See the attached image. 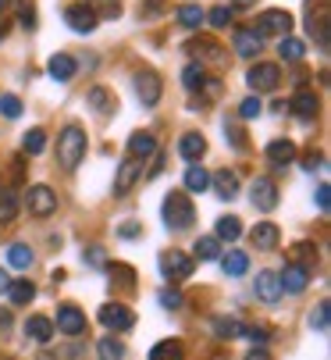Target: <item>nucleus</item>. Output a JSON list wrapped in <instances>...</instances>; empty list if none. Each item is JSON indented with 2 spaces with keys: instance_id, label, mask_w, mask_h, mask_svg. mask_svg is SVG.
Instances as JSON below:
<instances>
[{
  "instance_id": "obj_49",
  "label": "nucleus",
  "mask_w": 331,
  "mask_h": 360,
  "mask_svg": "<svg viewBox=\"0 0 331 360\" xmlns=\"http://www.w3.org/2000/svg\"><path fill=\"white\" fill-rule=\"evenodd\" d=\"M110 275H115V278H125V285L136 278V271H132V268H125V264H110Z\"/></svg>"
},
{
  "instance_id": "obj_44",
  "label": "nucleus",
  "mask_w": 331,
  "mask_h": 360,
  "mask_svg": "<svg viewBox=\"0 0 331 360\" xmlns=\"http://www.w3.org/2000/svg\"><path fill=\"white\" fill-rule=\"evenodd\" d=\"M82 257H86V264H89L93 271H103V268H107V257H103V246H89V250H86Z\"/></svg>"
},
{
  "instance_id": "obj_19",
  "label": "nucleus",
  "mask_w": 331,
  "mask_h": 360,
  "mask_svg": "<svg viewBox=\"0 0 331 360\" xmlns=\"http://www.w3.org/2000/svg\"><path fill=\"white\" fill-rule=\"evenodd\" d=\"M249 239H253L257 250H274V246H278V239H282V232H278V225H274V221H257L253 232H249Z\"/></svg>"
},
{
  "instance_id": "obj_22",
  "label": "nucleus",
  "mask_w": 331,
  "mask_h": 360,
  "mask_svg": "<svg viewBox=\"0 0 331 360\" xmlns=\"http://www.w3.org/2000/svg\"><path fill=\"white\" fill-rule=\"evenodd\" d=\"M150 153H157V139H153V132H132V139H129V158L146 161Z\"/></svg>"
},
{
  "instance_id": "obj_9",
  "label": "nucleus",
  "mask_w": 331,
  "mask_h": 360,
  "mask_svg": "<svg viewBox=\"0 0 331 360\" xmlns=\"http://www.w3.org/2000/svg\"><path fill=\"white\" fill-rule=\"evenodd\" d=\"M249 200H253V207H257V211H274V207H278V186H274V179H267V175L253 179V186H249Z\"/></svg>"
},
{
  "instance_id": "obj_11",
  "label": "nucleus",
  "mask_w": 331,
  "mask_h": 360,
  "mask_svg": "<svg viewBox=\"0 0 331 360\" xmlns=\"http://www.w3.org/2000/svg\"><path fill=\"white\" fill-rule=\"evenodd\" d=\"M143 179V161H136V158H125L122 165H118V175H115V196H125L136 182Z\"/></svg>"
},
{
  "instance_id": "obj_53",
  "label": "nucleus",
  "mask_w": 331,
  "mask_h": 360,
  "mask_svg": "<svg viewBox=\"0 0 331 360\" xmlns=\"http://www.w3.org/2000/svg\"><path fill=\"white\" fill-rule=\"evenodd\" d=\"M303 165H306V172H317V165H324V158H320V153H310Z\"/></svg>"
},
{
  "instance_id": "obj_58",
  "label": "nucleus",
  "mask_w": 331,
  "mask_h": 360,
  "mask_svg": "<svg viewBox=\"0 0 331 360\" xmlns=\"http://www.w3.org/2000/svg\"><path fill=\"white\" fill-rule=\"evenodd\" d=\"M8 11V0H0V15H4Z\"/></svg>"
},
{
  "instance_id": "obj_27",
  "label": "nucleus",
  "mask_w": 331,
  "mask_h": 360,
  "mask_svg": "<svg viewBox=\"0 0 331 360\" xmlns=\"http://www.w3.org/2000/svg\"><path fill=\"white\" fill-rule=\"evenodd\" d=\"M186 356V346L179 339H164L150 349V360H182Z\"/></svg>"
},
{
  "instance_id": "obj_12",
  "label": "nucleus",
  "mask_w": 331,
  "mask_h": 360,
  "mask_svg": "<svg viewBox=\"0 0 331 360\" xmlns=\"http://www.w3.org/2000/svg\"><path fill=\"white\" fill-rule=\"evenodd\" d=\"M65 22L75 29V32H93L96 25H100V18H96V11L86 4V0H82V4H72L68 11H65Z\"/></svg>"
},
{
  "instance_id": "obj_14",
  "label": "nucleus",
  "mask_w": 331,
  "mask_h": 360,
  "mask_svg": "<svg viewBox=\"0 0 331 360\" xmlns=\"http://www.w3.org/2000/svg\"><path fill=\"white\" fill-rule=\"evenodd\" d=\"M278 285H282V292H289V296H299V292L310 285V271H306L303 264H289V268L278 275Z\"/></svg>"
},
{
  "instance_id": "obj_15",
  "label": "nucleus",
  "mask_w": 331,
  "mask_h": 360,
  "mask_svg": "<svg viewBox=\"0 0 331 360\" xmlns=\"http://www.w3.org/2000/svg\"><path fill=\"white\" fill-rule=\"evenodd\" d=\"M264 153H267V161H271L274 168H285V165H292V161H296V153H299V150H296V143H292V139H271Z\"/></svg>"
},
{
  "instance_id": "obj_13",
  "label": "nucleus",
  "mask_w": 331,
  "mask_h": 360,
  "mask_svg": "<svg viewBox=\"0 0 331 360\" xmlns=\"http://www.w3.org/2000/svg\"><path fill=\"white\" fill-rule=\"evenodd\" d=\"M232 46H235V54H239V58H257L260 50H264V39H260L253 29L239 25V29L232 32Z\"/></svg>"
},
{
  "instance_id": "obj_39",
  "label": "nucleus",
  "mask_w": 331,
  "mask_h": 360,
  "mask_svg": "<svg viewBox=\"0 0 331 360\" xmlns=\"http://www.w3.org/2000/svg\"><path fill=\"white\" fill-rule=\"evenodd\" d=\"M89 8L96 11V18H118V15H122L118 0H89Z\"/></svg>"
},
{
  "instance_id": "obj_8",
  "label": "nucleus",
  "mask_w": 331,
  "mask_h": 360,
  "mask_svg": "<svg viewBox=\"0 0 331 360\" xmlns=\"http://www.w3.org/2000/svg\"><path fill=\"white\" fill-rule=\"evenodd\" d=\"M25 203H29V214H36V218H50L58 211V196H53L50 186H29Z\"/></svg>"
},
{
  "instance_id": "obj_6",
  "label": "nucleus",
  "mask_w": 331,
  "mask_h": 360,
  "mask_svg": "<svg viewBox=\"0 0 331 360\" xmlns=\"http://www.w3.org/2000/svg\"><path fill=\"white\" fill-rule=\"evenodd\" d=\"M246 82H249L257 93H274V89H278V82H282V68L271 65V61H257V65L249 68Z\"/></svg>"
},
{
  "instance_id": "obj_23",
  "label": "nucleus",
  "mask_w": 331,
  "mask_h": 360,
  "mask_svg": "<svg viewBox=\"0 0 331 360\" xmlns=\"http://www.w3.org/2000/svg\"><path fill=\"white\" fill-rule=\"evenodd\" d=\"M306 29L310 36H317V46L327 50V4H317V18L306 11Z\"/></svg>"
},
{
  "instance_id": "obj_5",
  "label": "nucleus",
  "mask_w": 331,
  "mask_h": 360,
  "mask_svg": "<svg viewBox=\"0 0 331 360\" xmlns=\"http://www.w3.org/2000/svg\"><path fill=\"white\" fill-rule=\"evenodd\" d=\"M100 325L107 328V332H129L132 325H136V314L129 311L125 303H103L100 307Z\"/></svg>"
},
{
  "instance_id": "obj_20",
  "label": "nucleus",
  "mask_w": 331,
  "mask_h": 360,
  "mask_svg": "<svg viewBox=\"0 0 331 360\" xmlns=\"http://www.w3.org/2000/svg\"><path fill=\"white\" fill-rule=\"evenodd\" d=\"M289 111L296 115V118H303V122H310L313 115H317V96L310 93V89H299L292 100H289Z\"/></svg>"
},
{
  "instance_id": "obj_42",
  "label": "nucleus",
  "mask_w": 331,
  "mask_h": 360,
  "mask_svg": "<svg viewBox=\"0 0 331 360\" xmlns=\"http://www.w3.org/2000/svg\"><path fill=\"white\" fill-rule=\"evenodd\" d=\"M186 50H189V54H200V50H203V54H210L214 61H221V46H217L214 39H196V43H189Z\"/></svg>"
},
{
  "instance_id": "obj_4",
  "label": "nucleus",
  "mask_w": 331,
  "mask_h": 360,
  "mask_svg": "<svg viewBox=\"0 0 331 360\" xmlns=\"http://www.w3.org/2000/svg\"><path fill=\"white\" fill-rule=\"evenodd\" d=\"M289 29H292V15L285 11V8H267L260 18H257V25H253V32L264 39V36H289Z\"/></svg>"
},
{
  "instance_id": "obj_41",
  "label": "nucleus",
  "mask_w": 331,
  "mask_h": 360,
  "mask_svg": "<svg viewBox=\"0 0 331 360\" xmlns=\"http://www.w3.org/2000/svg\"><path fill=\"white\" fill-rule=\"evenodd\" d=\"M18 214V200L11 193H0V221H15Z\"/></svg>"
},
{
  "instance_id": "obj_33",
  "label": "nucleus",
  "mask_w": 331,
  "mask_h": 360,
  "mask_svg": "<svg viewBox=\"0 0 331 360\" xmlns=\"http://www.w3.org/2000/svg\"><path fill=\"white\" fill-rule=\"evenodd\" d=\"M214 332H217V339H239V335H246V325L235 318H214Z\"/></svg>"
},
{
  "instance_id": "obj_31",
  "label": "nucleus",
  "mask_w": 331,
  "mask_h": 360,
  "mask_svg": "<svg viewBox=\"0 0 331 360\" xmlns=\"http://www.w3.org/2000/svg\"><path fill=\"white\" fill-rule=\"evenodd\" d=\"M278 54H282L289 65H299V61H303V54H306V46H303V39H296V36H282Z\"/></svg>"
},
{
  "instance_id": "obj_18",
  "label": "nucleus",
  "mask_w": 331,
  "mask_h": 360,
  "mask_svg": "<svg viewBox=\"0 0 331 360\" xmlns=\"http://www.w3.org/2000/svg\"><path fill=\"white\" fill-rule=\"evenodd\" d=\"M179 153H182L189 165H200V158L207 153V139H203V132H186V136L179 139Z\"/></svg>"
},
{
  "instance_id": "obj_28",
  "label": "nucleus",
  "mask_w": 331,
  "mask_h": 360,
  "mask_svg": "<svg viewBox=\"0 0 331 360\" xmlns=\"http://www.w3.org/2000/svg\"><path fill=\"white\" fill-rule=\"evenodd\" d=\"M175 18H179L182 29H200V25L207 22V11H203L200 4H182V8L175 11Z\"/></svg>"
},
{
  "instance_id": "obj_10",
  "label": "nucleus",
  "mask_w": 331,
  "mask_h": 360,
  "mask_svg": "<svg viewBox=\"0 0 331 360\" xmlns=\"http://www.w3.org/2000/svg\"><path fill=\"white\" fill-rule=\"evenodd\" d=\"M58 332H65V335H82L86 332V314L79 311L75 303H61L58 307Z\"/></svg>"
},
{
  "instance_id": "obj_48",
  "label": "nucleus",
  "mask_w": 331,
  "mask_h": 360,
  "mask_svg": "<svg viewBox=\"0 0 331 360\" xmlns=\"http://www.w3.org/2000/svg\"><path fill=\"white\" fill-rule=\"evenodd\" d=\"M18 25H22V29H36V11H32L29 4L18 8Z\"/></svg>"
},
{
  "instance_id": "obj_47",
  "label": "nucleus",
  "mask_w": 331,
  "mask_h": 360,
  "mask_svg": "<svg viewBox=\"0 0 331 360\" xmlns=\"http://www.w3.org/2000/svg\"><path fill=\"white\" fill-rule=\"evenodd\" d=\"M310 328L327 332V300H324V303H317V311L310 314Z\"/></svg>"
},
{
  "instance_id": "obj_32",
  "label": "nucleus",
  "mask_w": 331,
  "mask_h": 360,
  "mask_svg": "<svg viewBox=\"0 0 331 360\" xmlns=\"http://www.w3.org/2000/svg\"><path fill=\"white\" fill-rule=\"evenodd\" d=\"M96 356H100V360H122V356H125V342L115 339V335H107V339L96 342Z\"/></svg>"
},
{
  "instance_id": "obj_25",
  "label": "nucleus",
  "mask_w": 331,
  "mask_h": 360,
  "mask_svg": "<svg viewBox=\"0 0 331 360\" xmlns=\"http://www.w3.org/2000/svg\"><path fill=\"white\" fill-rule=\"evenodd\" d=\"M86 104L96 111V115H110V111H115L118 104H115V96H110L103 86H93L89 93H86Z\"/></svg>"
},
{
  "instance_id": "obj_56",
  "label": "nucleus",
  "mask_w": 331,
  "mask_h": 360,
  "mask_svg": "<svg viewBox=\"0 0 331 360\" xmlns=\"http://www.w3.org/2000/svg\"><path fill=\"white\" fill-rule=\"evenodd\" d=\"M8 285H11V278H8V271L0 268V292H8Z\"/></svg>"
},
{
  "instance_id": "obj_34",
  "label": "nucleus",
  "mask_w": 331,
  "mask_h": 360,
  "mask_svg": "<svg viewBox=\"0 0 331 360\" xmlns=\"http://www.w3.org/2000/svg\"><path fill=\"white\" fill-rule=\"evenodd\" d=\"M182 86H186L189 93L203 89V61H189V65L182 68Z\"/></svg>"
},
{
  "instance_id": "obj_24",
  "label": "nucleus",
  "mask_w": 331,
  "mask_h": 360,
  "mask_svg": "<svg viewBox=\"0 0 331 360\" xmlns=\"http://www.w3.org/2000/svg\"><path fill=\"white\" fill-rule=\"evenodd\" d=\"M221 268H225V275H232V278L246 275V271H249V253H242V250H228L225 257H221Z\"/></svg>"
},
{
  "instance_id": "obj_46",
  "label": "nucleus",
  "mask_w": 331,
  "mask_h": 360,
  "mask_svg": "<svg viewBox=\"0 0 331 360\" xmlns=\"http://www.w3.org/2000/svg\"><path fill=\"white\" fill-rule=\"evenodd\" d=\"M160 307H168V311H179V307H182V292L179 289H160Z\"/></svg>"
},
{
  "instance_id": "obj_17",
  "label": "nucleus",
  "mask_w": 331,
  "mask_h": 360,
  "mask_svg": "<svg viewBox=\"0 0 331 360\" xmlns=\"http://www.w3.org/2000/svg\"><path fill=\"white\" fill-rule=\"evenodd\" d=\"M253 292H257V300H264V303H278V300H282V285H278V275H274V271H257Z\"/></svg>"
},
{
  "instance_id": "obj_37",
  "label": "nucleus",
  "mask_w": 331,
  "mask_h": 360,
  "mask_svg": "<svg viewBox=\"0 0 331 360\" xmlns=\"http://www.w3.org/2000/svg\"><path fill=\"white\" fill-rule=\"evenodd\" d=\"M22 146H25V153H32V158H36V153L46 150V132H43V129H29V132L22 136Z\"/></svg>"
},
{
  "instance_id": "obj_57",
  "label": "nucleus",
  "mask_w": 331,
  "mask_h": 360,
  "mask_svg": "<svg viewBox=\"0 0 331 360\" xmlns=\"http://www.w3.org/2000/svg\"><path fill=\"white\" fill-rule=\"evenodd\" d=\"M257 0H232V8H253Z\"/></svg>"
},
{
  "instance_id": "obj_38",
  "label": "nucleus",
  "mask_w": 331,
  "mask_h": 360,
  "mask_svg": "<svg viewBox=\"0 0 331 360\" xmlns=\"http://www.w3.org/2000/svg\"><path fill=\"white\" fill-rule=\"evenodd\" d=\"M196 257H200V261H217V257H221V243L214 236L196 239Z\"/></svg>"
},
{
  "instance_id": "obj_7",
  "label": "nucleus",
  "mask_w": 331,
  "mask_h": 360,
  "mask_svg": "<svg viewBox=\"0 0 331 360\" xmlns=\"http://www.w3.org/2000/svg\"><path fill=\"white\" fill-rule=\"evenodd\" d=\"M132 82H136V96H139V104H143V108H157V100H160V93H164L160 75H157V72H150V68H143V72H136V75H132Z\"/></svg>"
},
{
  "instance_id": "obj_43",
  "label": "nucleus",
  "mask_w": 331,
  "mask_h": 360,
  "mask_svg": "<svg viewBox=\"0 0 331 360\" xmlns=\"http://www.w3.org/2000/svg\"><path fill=\"white\" fill-rule=\"evenodd\" d=\"M207 22L214 25V29H228V22H232V8H225V4H217L210 15H207Z\"/></svg>"
},
{
  "instance_id": "obj_30",
  "label": "nucleus",
  "mask_w": 331,
  "mask_h": 360,
  "mask_svg": "<svg viewBox=\"0 0 331 360\" xmlns=\"http://www.w3.org/2000/svg\"><path fill=\"white\" fill-rule=\"evenodd\" d=\"M8 296H11V303H15V307H25V303H32V300H36V285H32V282H25V278H18V282H11V285H8Z\"/></svg>"
},
{
  "instance_id": "obj_55",
  "label": "nucleus",
  "mask_w": 331,
  "mask_h": 360,
  "mask_svg": "<svg viewBox=\"0 0 331 360\" xmlns=\"http://www.w3.org/2000/svg\"><path fill=\"white\" fill-rule=\"evenodd\" d=\"M164 172V153H157V161H153V168H150V179H157Z\"/></svg>"
},
{
  "instance_id": "obj_3",
  "label": "nucleus",
  "mask_w": 331,
  "mask_h": 360,
  "mask_svg": "<svg viewBox=\"0 0 331 360\" xmlns=\"http://www.w3.org/2000/svg\"><path fill=\"white\" fill-rule=\"evenodd\" d=\"M157 264H160V275L168 278V282H182V278H189L193 268H196V261H193L189 253H182V250H164Z\"/></svg>"
},
{
  "instance_id": "obj_50",
  "label": "nucleus",
  "mask_w": 331,
  "mask_h": 360,
  "mask_svg": "<svg viewBox=\"0 0 331 360\" xmlns=\"http://www.w3.org/2000/svg\"><path fill=\"white\" fill-rule=\"evenodd\" d=\"M327 200H331V189H327V182H320L317 186V207L320 211H327Z\"/></svg>"
},
{
  "instance_id": "obj_54",
  "label": "nucleus",
  "mask_w": 331,
  "mask_h": 360,
  "mask_svg": "<svg viewBox=\"0 0 331 360\" xmlns=\"http://www.w3.org/2000/svg\"><path fill=\"white\" fill-rule=\"evenodd\" d=\"M246 360H271V353L260 346V349H249V353H246Z\"/></svg>"
},
{
  "instance_id": "obj_29",
  "label": "nucleus",
  "mask_w": 331,
  "mask_h": 360,
  "mask_svg": "<svg viewBox=\"0 0 331 360\" xmlns=\"http://www.w3.org/2000/svg\"><path fill=\"white\" fill-rule=\"evenodd\" d=\"M25 335H29V339H36V342H50V339H53V321L36 314V318H29V321H25Z\"/></svg>"
},
{
  "instance_id": "obj_26",
  "label": "nucleus",
  "mask_w": 331,
  "mask_h": 360,
  "mask_svg": "<svg viewBox=\"0 0 331 360\" xmlns=\"http://www.w3.org/2000/svg\"><path fill=\"white\" fill-rule=\"evenodd\" d=\"M242 236V221L235 218V214H228V218H217V229H214V239L221 243V239H225V243H235Z\"/></svg>"
},
{
  "instance_id": "obj_1",
  "label": "nucleus",
  "mask_w": 331,
  "mask_h": 360,
  "mask_svg": "<svg viewBox=\"0 0 331 360\" xmlns=\"http://www.w3.org/2000/svg\"><path fill=\"white\" fill-rule=\"evenodd\" d=\"M82 158H86V129L72 122V125H65L61 136H58V165H61L65 172H75V168L82 165Z\"/></svg>"
},
{
  "instance_id": "obj_40",
  "label": "nucleus",
  "mask_w": 331,
  "mask_h": 360,
  "mask_svg": "<svg viewBox=\"0 0 331 360\" xmlns=\"http://www.w3.org/2000/svg\"><path fill=\"white\" fill-rule=\"evenodd\" d=\"M0 115H4V118H18L22 115V100L15 93H0Z\"/></svg>"
},
{
  "instance_id": "obj_36",
  "label": "nucleus",
  "mask_w": 331,
  "mask_h": 360,
  "mask_svg": "<svg viewBox=\"0 0 331 360\" xmlns=\"http://www.w3.org/2000/svg\"><path fill=\"white\" fill-rule=\"evenodd\" d=\"M207 186H210V175H207V168H200V165L186 168V189H189V193H203Z\"/></svg>"
},
{
  "instance_id": "obj_21",
  "label": "nucleus",
  "mask_w": 331,
  "mask_h": 360,
  "mask_svg": "<svg viewBox=\"0 0 331 360\" xmlns=\"http://www.w3.org/2000/svg\"><path fill=\"white\" fill-rule=\"evenodd\" d=\"M210 186H214V193L221 196V200H235L239 196V175L235 172H217L214 179H210Z\"/></svg>"
},
{
  "instance_id": "obj_52",
  "label": "nucleus",
  "mask_w": 331,
  "mask_h": 360,
  "mask_svg": "<svg viewBox=\"0 0 331 360\" xmlns=\"http://www.w3.org/2000/svg\"><path fill=\"white\" fill-rule=\"evenodd\" d=\"M246 335H249L257 346H264V342H267V328H246Z\"/></svg>"
},
{
  "instance_id": "obj_16",
  "label": "nucleus",
  "mask_w": 331,
  "mask_h": 360,
  "mask_svg": "<svg viewBox=\"0 0 331 360\" xmlns=\"http://www.w3.org/2000/svg\"><path fill=\"white\" fill-rule=\"evenodd\" d=\"M75 72H79V65H75L72 54H53V58L46 61V75H50L53 82H72Z\"/></svg>"
},
{
  "instance_id": "obj_2",
  "label": "nucleus",
  "mask_w": 331,
  "mask_h": 360,
  "mask_svg": "<svg viewBox=\"0 0 331 360\" xmlns=\"http://www.w3.org/2000/svg\"><path fill=\"white\" fill-rule=\"evenodd\" d=\"M160 214H164V221H168V229H175V232H186V229L196 221V207H193V200H189L182 189H175V193L164 196Z\"/></svg>"
},
{
  "instance_id": "obj_45",
  "label": "nucleus",
  "mask_w": 331,
  "mask_h": 360,
  "mask_svg": "<svg viewBox=\"0 0 331 360\" xmlns=\"http://www.w3.org/2000/svg\"><path fill=\"white\" fill-rule=\"evenodd\" d=\"M264 111V104H260V96H249V100H242V104H239V115L246 118V122H253L257 115Z\"/></svg>"
},
{
  "instance_id": "obj_51",
  "label": "nucleus",
  "mask_w": 331,
  "mask_h": 360,
  "mask_svg": "<svg viewBox=\"0 0 331 360\" xmlns=\"http://www.w3.org/2000/svg\"><path fill=\"white\" fill-rule=\"evenodd\" d=\"M139 232H143V229H139V225H136V221H125V225H122V229H118V236H122V239H136V236H139Z\"/></svg>"
},
{
  "instance_id": "obj_35",
  "label": "nucleus",
  "mask_w": 331,
  "mask_h": 360,
  "mask_svg": "<svg viewBox=\"0 0 331 360\" xmlns=\"http://www.w3.org/2000/svg\"><path fill=\"white\" fill-rule=\"evenodd\" d=\"M8 264H11V268H18V271L32 268V250H29L25 243H15V246L8 250Z\"/></svg>"
}]
</instances>
